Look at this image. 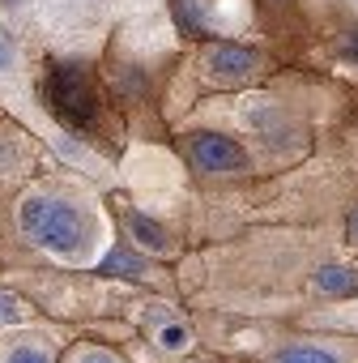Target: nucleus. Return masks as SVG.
Returning <instances> with one entry per match:
<instances>
[{
	"label": "nucleus",
	"mask_w": 358,
	"mask_h": 363,
	"mask_svg": "<svg viewBox=\"0 0 358 363\" xmlns=\"http://www.w3.org/2000/svg\"><path fill=\"white\" fill-rule=\"evenodd\" d=\"M18 218H22V231L35 244L56 248V252H77L90 235V223L60 197H30Z\"/></svg>",
	"instance_id": "1"
},
{
	"label": "nucleus",
	"mask_w": 358,
	"mask_h": 363,
	"mask_svg": "<svg viewBox=\"0 0 358 363\" xmlns=\"http://www.w3.org/2000/svg\"><path fill=\"white\" fill-rule=\"evenodd\" d=\"M47 103L69 128H94V120H98V99H94L86 73H77V69H56L47 77Z\"/></svg>",
	"instance_id": "2"
},
{
	"label": "nucleus",
	"mask_w": 358,
	"mask_h": 363,
	"mask_svg": "<svg viewBox=\"0 0 358 363\" xmlns=\"http://www.w3.org/2000/svg\"><path fill=\"white\" fill-rule=\"evenodd\" d=\"M192 158L205 171H239L248 162L243 145L231 141V137H222V133H197L192 137Z\"/></svg>",
	"instance_id": "3"
},
{
	"label": "nucleus",
	"mask_w": 358,
	"mask_h": 363,
	"mask_svg": "<svg viewBox=\"0 0 358 363\" xmlns=\"http://www.w3.org/2000/svg\"><path fill=\"white\" fill-rule=\"evenodd\" d=\"M205 65H209V73H214V77H231V82H235V77H248V73H252L256 56H252L248 48L222 43V48H214V52H209V60H205Z\"/></svg>",
	"instance_id": "4"
},
{
	"label": "nucleus",
	"mask_w": 358,
	"mask_h": 363,
	"mask_svg": "<svg viewBox=\"0 0 358 363\" xmlns=\"http://www.w3.org/2000/svg\"><path fill=\"white\" fill-rule=\"evenodd\" d=\"M316 286H320L324 295H358V274L345 269V265H324V269L316 274Z\"/></svg>",
	"instance_id": "5"
},
{
	"label": "nucleus",
	"mask_w": 358,
	"mask_h": 363,
	"mask_svg": "<svg viewBox=\"0 0 358 363\" xmlns=\"http://www.w3.org/2000/svg\"><path fill=\"white\" fill-rule=\"evenodd\" d=\"M103 274H141V257H132L128 248H111L103 257Z\"/></svg>",
	"instance_id": "6"
},
{
	"label": "nucleus",
	"mask_w": 358,
	"mask_h": 363,
	"mask_svg": "<svg viewBox=\"0 0 358 363\" xmlns=\"http://www.w3.org/2000/svg\"><path fill=\"white\" fill-rule=\"evenodd\" d=\"M273 363H337L328 350H316V346H290V350H282Z\"/></svg>",
	"instance_id": "7"
},
{
	"label": "nucleus",
	"mask_w": 358,
	"mask_h": 363,
	"mask_svg": "<svg viewBox=\"0 0 358 363\" xmlns=\"http://www.w3.org/2000/svg\"><path fill=\"white\" fill-rule=\"evenodd\" d=\"M132 235H137L141 244H149V248H162V244H166L162 227H158V223H149L145 214H132Z\"/></svg>",
	"instance_id": "8"
},
{
	"label": "nucleus",
	"mask_w": 358,
	"mask_h": 363,
	"mask_svg": "<svg viewBox=\"0 0 358 363\" xmlns=\"http://www.w3.org/2000/svg\"><path fill=\"white\" fill-rule=\"evenodd\" d=\"M9 363H52V359H47L39 346H18V350L9 354Z\"/></svg>",
	"instance_id": "9"
},
{
	"label": "nucleus",
	"mask_w": 358,
	"mask_h": 363,
	"mask_svg": "<svg viewBox=\"0 0 358 363\" xmlns=\"http://www.w3.org/2000/svg\"><path fill=\"white\" fill-rule=\"evenodd\" d=\"M18 65V52H13V43H9V35L0 30V73H9Z\"/></svg>",
	"instance_id": "10"
},
{
	"label": "nucleus",
	"mask_w": 358,
	"mask_h": 363,
	"mask_svg": "<svg viewBox=\"0 0 358 363\" xmlns=\"http://www.w3.org/2000/svg\"><path fill=\"white\" fill-rule=\"evenodd\" d=\"M22 316V308H18V299H9V295H0V325H13Z\"/></svg>",
	"instance_id": "11"
},
{
	"label": "nucleus",
	"mask_w": 358,
	"mask_h": 363,
	"mask_svg": "<svg viewBox=\"0 0 358 363\" xmlns=\"http://www.w3.org/2000/svg\"><path fill=\"white\" fill-rule=\"evenodd\" d=\"M179 342H184V329H179V325H166V329H162V346H179Z\"/></svg>",
	"instance_id": "12"
},
{
	"label": "nucleus",
	"mask_w": 358,
	"mask_h": 363,
	"mask_svg": "<svg viewBox=\"0 0 358 363\" xmlns=\"http://www.w3.org/2000/svg\"><path fill=\"white\" fill-rule=\"evenodd\" d=\"M81 363H120V359L107 354V350H90V354H81Z\"/></svg>",
	"instance_id": "13"
},
{
	"label": "nucleus",
	"mask_w": 358,
	"mask_h": 363,
	"mask_svg": "<svg viewBox=\"0 0 358 363\" xmlns=\"http://www.w3.org/2000/svg\"><path fill=\"white\" fill-rule=\"evenodd\" d=\"M350 235H358V214H354V218H350Z\"/></svg>",
	"instance_id": "14"
}]
</instances>
